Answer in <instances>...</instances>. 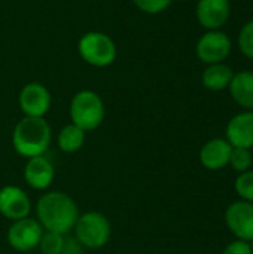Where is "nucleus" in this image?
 Masks as SVG:
<instances>
[{"label": "nucleus", "mask_w": 253, "mask_h": 254, "mask_svg": "<svg viewBox=\"0 0 253 254\" xmlns=\"http://www.w3.org/2000/svg\"><path fill=\"white\" fill-rule=\"evenodd\" d=\"M36 213L42 228L60 235L70 232L79 217L76 202L64 192H48L42 195L37 201Z\"/></svg>", "instance_id": "1"}, {"label": "nucleus", "mask_w": 253, "mask_h": 254, "mask_svg": "<svg viewBox=\"0 0 253 254\" xmlns=\"http://www.w3.org/2000/svg\"><path fill=\"white\" fill-rule=\"evenodd\" d=\"M13 149L24 158L42 156L51 143V127L43 118H22L13 128Z\"/></svg>", "instance_id": "2"}, {"label": "nucleus", "mask_w": 253, "mask_h": 254, "mask_svg": "<svg viewBox=\"0 0 253 254\" xmlns=\"http://www.w3.org/2000/svg\"><path fill=\"white\" fill-rule=\"evenodd\" d=\"M70 119L72 124L85 132L98 128L104 119V104L101 97L91 89L79 91L70 103Z\"/></svg>", "instance_id": "3"}, {"label": "nucleus", "mask_w": 253, "mask_h": 254, "mask_svg": "<svg viewBox=\"0 0 253 254\" xmlns=\"http://www.w3.org/2000/svg\"><path fill=\"white\" fill-rule=\"evenodd\" d=\"M79 55L85 63L94 67H107L116 58V45L104 33L88 31L78 43Z\"/></svg>", "instance_id": "4"}, {"label": "nucleus", "mask_w": 253, "mask_h": 254, "mask_svg": "<svg viewBox=\"0 0 253 254\" xmlns=\"http://www.w3.org/2000/svg\"><path fill=\"white\" fill-rule=\"evenodd\" d=\"M110 223L107 217L97 211H89L78 217L75 234L78 243L86 249H101L109 243Z\"/></svg>", "instance_id": "5"}, {"label": "nucleus", "mask_w": 253, "mask_h": 254, "mask_svg": "<svg viewBox=\"0 0 253 254\" xmlns=\"http://www.w3.org/2000/svg\"><path fill=\"white\" fill-rule=\"evenodd\" d=\"M231 49L233 43L230 36L221 30H207L195 46L197 57L207 65L224 63L230 57Z\"/></svg>", "instance_id": "6"}, {"label": "nucleus", "mask_w": 253, "mask_h": 254, "mask_svg": "<svg viewBox=\"0 0 253 254\" xmlns=\"http://www.w3.org/2000/svg\"><path fill=\"white\" fill-rule=\"evenodd\" d=\"M43 235V228L36 219L24 217L15 220L7 231V243L16 252H30L36 249Z\"/></svg>", "instance_id": "7"}, {"label": "nucleus", "mask_w": 253, "mask_h": 254, "mask_svg": "<svg viewBox=\"0 0 253 254\" xmlns=\"http://www.w3.org/2000/svg\"><path fill=\"white\" fill-rule=\"evenodd\" d=\"M225 222L237 240L249 243L253 238V202L240 199L230 204L225 211Z\"/></svg>", "instance_id": "8"}, {"label": "nucleus", "mask_w": 253, "mask_h": 254, "mask_svg": "<svg viewBox=\"0 0 253 254\" xmlns=\"http://www.w3.org/2000/svg\"><path fill=\"white\" fill-rule=\"evenodd\" d=\"M18 101L25 116L43 118L51 107V94L42 83L31 82L21 89Z\"/></svg>", "instance_id": "9"}, {"label": "nucleus", "mask_w": 253, "mask_h": 254, "mask_svg": "<svg viewBox=\"0 0 253 254\" xmlns=\"http://www.w3.org/2000/svg\"><path fill=\"white\" fill-rule=\"evenodd\" d=\"M31 210L27 193L16 186H4L0 189V214L9 220L28 217Z\"/></svg>", "instance_id": "10"}, {"label": "nucleus", "mask_w": 253, "mask_h": 254, "mask_svg": "<svg viewBox=\"0 0 253 254\" xmlns=\"http://www.w3.org/2000/svg\"><path fill=\"white\" fill-rule=\"evenodd\" d=\"M231 13L230 0H198L197 19L207 30H219Z\"/></svg>", "instance_id": "11"}, {"label": "nucleus", "mask_w": 253, "mask_h": 254, "mask_svg": "<svg viewBox=\"0 0 253 254\" xmlns=\"http://www.w3.org/2000/svg\"><path fill=\"white\" fill-rule=\"evenodd\" d=\"M227 140L233 147L253 149V110H246L234 118L227 125Z\"/></svg>", "instance_id": "12"}, {"label": "nucleus", "mask_w": 253, "mask_h": 254, "mask_svg": "<svg viewBox=\"0 0 253 254\" xmlns=\"http://www.w3.org/2000/svg\"><path fill=\"white\" fill-rule=\"evenodd\" d=\"M233 146L225 138H212L200 150V162L210 171L221 170L230 164Z\"/></svg>", "instance_id": "13"}, {"label": "nucleus", "mask_w": 253, "mask_h": 254, "mask_svg": "<svg viewBox=\"0 0 253 254\" xmlns=\"http://www.w3.org/2000/svg\"><path fill=\"white\" fill-rule=\"evenodd\" d=\"M55 171L54 165L42 155L30 158L24 168V179L27 185L37 190H45L51 186Z\"/></svg>", "instance_id": "14"}, {"label": "nucleus", "mask_w": 253, "mask_h": 254, "mask_svg": "<svg viewBox=\"0 0 253 254\" xmlns=\"http://www.w3.org/2000/svg\"><path fill=\"white\" fill-rule=\"evenodd\" d=\"M233 100L246 110H253V71H239L228 86Z\"/></svg>", "instance_id": "15"}, {"label": "nucleus", "mask_w": 253, "mask_h": 254, "mask_svg": "<svg viewBox=\"0 0 253 254\" xmlns=\"http://www.w3.org/2000/svg\"><path fill=\"white\" fill-rule=\"evenodd\" d=\"M234 77V71L225 63L210 64L203 71L201 82L209 91H222L227 89Z\"/></svg>", "instance_id": "16"}, {"label": "nucleus", "mask_w": 253, "mask_h": 254, "mask_svg": "<svg viewBox=\"0 0 253 254\" xmlns=\"http://www.w3.org/2000/svg\"><path fill=\"white\" fill-rule=\"evenodd\" d=\"M85 143V131L75 124L66 125L58 134V147L66 153L78 152Z\"/></svg>", "instance_id": "17"}, {"label": "nucleus", "mask_w": 253, "mask_h": 254, "mask_svg": "<svg viewBox=\"0 0 253 254\" xmlns=\"http://www.w3.org/2000/svg\"><path fill=\"white\" fill-rule=\"evenodd\" d=\"M234 189L242 201L253 202V170L239 174L234 183Z\"/></svg>", "instance_id": "18"}, {"label": "nucleus", "mask_w": 253, "mask_h": 254, "mask_svg": "<svg viewBox=\"0 0 253 254\" xmlns=\"http://www.w3.org/2000/svg\"><path fill=\"white\" fill-rule=\"evenodd\" d=\"M42 254H63L64 252V238L55 232H46L42 235L39 243Z\"/></svg>", "instance_id": "19"}, {"label": "nucleus", "mask_w": 253, "mask_h": 254, "mask_svg": "<svg viewBox=\"0 0 253 254\" xmlns=\"http://www.w3.org/2000/svg\"><path fill=\"white\" fill-rule=\"evenodd\" d=\"M230 165L239 174L251 170V165H252V153H251V150L240 149V147H233V152H231V156H230Z\"/></svg>", "instance_id": "20"}, {"label": "nucleus", "mask_w": 253, "mask_h": 254, "mask_svg": "<svg viewBox=\"0 0 253 254\" xmlns=\"http://www.w3.org/2000/svg\"><path fill=\"white\" fill-rule=\"evenodd\" d=\"M239 48L242 54L253 60V21H249L243 25L239 33Z\"/></svg>", "instance_id": "21"}, {"label": "nucleus", "mask_w": 253, "mask_h": 254, "mask_svg": "<svg viewBox=\"0 0 253 254\" xmlns=\"http://www.w3.org/2000/svg\"><path fill=\"white\" fill-rule=\"evenodd\" d=\"M173 0H133V3L145 13H161L164 12Z\"/></svg>", "instance_id": "22"}, {"label": "nucleus", "mask_w": 253, "mask_h": 254, "mask_svg": "<svg viewBox=\"0 0 253 254\" xmlns=\"http://www.w3.org/2000/svg\"><path fill=\"white\" fill-rule=\"evenodd\" d=\"M222 254H253V253H252V249H251V246H249V243H248V241L236 240V241L230 243V244L225 247V250H224V253Z\"/></svg>", "instance_id": "23"}, {"label": "nucleus", "mask_w": 253, "mask_h": 254, "mask_svg": "<svg viewBox=\"0 0 253 254\" xmlns=\"http://www.w3.org/2000/svg\"><path fill=\"white\" fill-rule=\"evenodd\" d=\"M249 246H251V249H252V253H253V238L249 241Z\"/></svg>", "instance_id": "24"}, {"label": "nucleus", "mask_w": 253, "mask_h": 254, "mask_svg": "<svg viewBox=\"0 0 253 254\" xmlns=\"http://www.w3.org/2000/svg\"><path fill=\"white\" fill-rule=\"evenodd\" d=\"M176 1H188V0H176Z\"/></svg>", "instance_id": "25"}]
</instances>
